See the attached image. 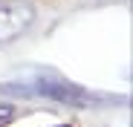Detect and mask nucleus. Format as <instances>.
Returning <instances> with one entry per match:
<instances>
[{
	"label": "nucleus",
	"mask_w": 133,
	"mask_h": 127,
	"mask_svg": "<svg viewBox=\"0 0 133 127\" xmlns=\"http://www.w3.org/2000/svg\"><path fill=\"white\" fill-rule=\"evenodd\" d=\"M3 93L12 95H41V98H55L64 104H78V107H93V104H110L116 98H107L98 93H90L78 84L66 81L61 72L49 67H26L17 69L3 81Z\"/></svg>",
	"instance_id": "1"
},
{
	"label": "nucleus",
	"mask_w": 133,
	"mask_h": 127,
	"mask_svg": "<svg viewBox=\"0 0 133 127\" xmlns=\"http://www.w3.org/2000/svg\"><path fill=\"white\" fill-rule=\"evenodd\" d=\"M32 6L26 3H12V6H0V44H9L17 35H23L32 23Z\"/></svg>",
	"instance_id": "2"
}]
</instances>
